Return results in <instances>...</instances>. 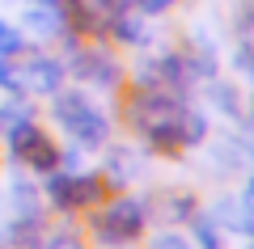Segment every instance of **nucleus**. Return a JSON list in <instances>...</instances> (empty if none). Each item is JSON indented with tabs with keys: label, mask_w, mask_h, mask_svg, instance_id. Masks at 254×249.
Wrapping results in <instances>:
<instances>
[{
	"label": "nucleus",
	"mask_w": 254,
	"mask_h": 249,
	"mask_svg": "<svg viewBox=\"0 0 254 249\" xmlns=\"http://www.w3.org/2000/svg\"><path fill=\"white\" fill-rule=\"evenodd\" d=\"M250 106H254V101H250Z\"/></svg>",
	"instance_id": "nucleus-26"
},
{
	"label": "nucleus",
	"mask_w": 254,
	"mask_h": 249,
	"mask_svg": "<svg viewBox=\"0 0 254 249\" xmlns=\"http://www.w3.org/2000/svg\"><path fill=\"white\" fill-rule=\"evenodd\" d=\"M0 89H13V63L0 59Z\"/></svg>",
	"instance_id": "nucleus-22"
},
{
	"label": "nucleus",
	"mask_w": 254,
	"mask_h": 249,
	"mask_svg": "<svg viewBox=\"0 0 254 249\" xmlns=\"http://www.w3.org/2000/svg\"><path fill=\"white\" fill-rule=\"evenodd\" d=\"M64 43H68V51H72V59L64 63V68L72 72L76 80H89V85H98V89H119V85H123V63H119L106 47L72 38V34H64Z\"/></svg>",
	"instance_id": "nucleus-6"
},
{
	"label": "nucleus",
	"mask_w": 254,
	"mask_h": 249,
	"mask_svg": "<svg viewBox=\"0 0 254 249\" xmlns=\"http://www.w3.org/2000/svg\"><path fill=\"white\" fill-rule=\"evenodd\" d=\"M51 118L76 148H106V140H110V118L102 114V106L81 89L51 93Z\"/></svg>",
	"instance_id": "nucleus-2"
},
{
	"label": "nucleus",
	"mask_w": 254,
	"mask_h": 249,
	"mask_svg": "<svg viewBox=\"0 0 254 249\" xmlns=\"http://www.w3.org/2000/svg\"><path fill=\"white\" fill-rule=\"evenodd\" d=\"M148 249H195L187 237H178V232H161V237H153V245Z\"/></svg>",
	"instance_id": "nucleus-19"
},
{
	"label": "nucleus",
	"mask_w": 254,
	"mask_h": 249,
	"mask_svg": "<svg viewBox=\"0 0 254 249\" xmlns=\"http://www.w3.org/2000/svg\"><path fill=\"white\" fill-rule=\"evenodd\" d=\"M127 123L153 152H182L208 140V118L187 106L182 93L170 89H140L127 98Z\"/></svg>",
	"instance_id": "nucleus-1"
},
{
	"label": "nucleus",
	"mask_w": 254,
	"mask_h": 249,
	"mask_svg": "<svg viewBox=\"0 0 254 249\" xmlns=\"http://www.w3.org/2000/svg\"><path fill=\"white\" fill-rule=\"evenodd\" d=\"M106 178L102 173H68V169H55L47 173V203L55 207V211H89V207H98L102 199H106Z\"/></svg>",
	"instance_id": "nucleus-4"
},
{
	"label": "nucleus",
	"mask_w": 254,
	"mask_h": 249,
	"mask_svg": "<svg viewBox=\"0 0 254 249\" xmlns=\"http://www.w3.org/2000/svg\"><path fill=\"white\" fill-rule=\"evenodd\" d=\"M242 207H246V211L254 215V178L246 182V190H242Z\"/></svg>",
	"instance_id": "nucleus-23"
},
{
	"label": "nucleus",
	"mask_w": 254,
	"mask_h": 249,
	"mask_svg": "<svg viewBox=\"0 0 254 249\" xmlns=\"http://www.w3.org/2000/svg\"><path fill=\"white\" fill-rule=\"evenodd\" d=\"M4 144H9V156L17 165H26V169H34V173H55L60 169V144L34 118H21L17 127H9L4 131Z\"/></svg>",
	"instance_id": "nucleus-5"
},
{
	"label": "nucleus",
	"mask_w": 254,
	"mask_h": 249,
	"mask_svg": "<svg viewBox=\"0 0 254 249\" xmlns=\"http://www.w3.org/2000/svg\"><path fill=\"white\" fill-rule=\"evenodd\" d=\"M190 232H195V249H220V224L208 211L190 215Z\"/></svg>",
	"instance_id": "nucleus-13"
},
{
	"label": "nucleus",
	"mask_w": 254,
	"mask_h": 249,
	"mask_svg": "<svg viewBox=\"0 0 254 249\" xmlns=\"http://www.w3.org/2000/svg\"><path fill=\"white\" fill-rule=\"evenodd\" d=\"M195 211H199V203H195L190 190H178V195H165V199H161V215H165V220H174V224L190 220Z\"/></svg>",
	"instance_id": "nucleus-12"
},
{
	"label": "nucleus",
	"mask_w": 254,
	"mask_h": 249,
	"mask_svg": "<svg viewBox=\"0 0 254 249\" xmlns=\"http://www.w3.org/2000/svg\"><path fill=\"white\" fill-rule=\"evenodd\" d=\"M136 173H140V156L131 148H110L106 152V169H102V178H106L110 190H123Z\"/></svg>",
	"instance_id": "nucleus-10"
},
{
	"label": "nucleus",
	"mask_w": 254,
	"mask_h": 249,
	"mask_svg": "<svg viewBox=\"0 0 254 249\" xmlns=\"http://www.w3.org/2000/svg\"><path fill=\"white\" fill-rule=\"evenodd\" d=\"M106 30H110V38L123 43V47H144L148 38H153L148 17L136 13V9H123V13H115V17H106Z\"/></svg>",
	"instance_id": "nucleus-8"
},
{
	"label": "nucleus",
	"mask_w": 254,
	"mask_h": 249,
	"mask_svg": "<svg viewBox=\"0 0 254 249\" xmlns=\"http://www.w3.org/2000/svg\"><path fill=\"white\" fill-rule=\"evenodd\" d=\"M178 0H136V9L144 13V17H161V13H170Z\"/></svg>",
	"instance_id": "nucleus-20"
},
{
	"label": "nucleus",
	"mask_w": 254,
	"mask_h": 249,
	"mask_svg": "<svg viewBox=\"0 0 254 249\" xmlns=\"http://www.w3.org/2000/svg\"><path fill=\"white\" fill-rule=\"evenodd\" d=\"M64 76H68V68H64L55 55H30L21 68H13V93H26V98H51V93L64 89Z\"/></svg>",
	"instance_id": "nucleus-7"
},
{
	"label": "nucleus",
	"mask_w": 254,
	"mask_h": 249,
	"mask_svg": "<svg viewBox=\"0 0 254 249\" xmlns=\"http://www.w3.org/2000/svg\"><path fill=\"white\" fill-rule=\"evenodd\" d=\"M21 51H26V30L0 17V59H13V55H21Z\"/></svg>",
	"instance_id": "nucleus-14"
},
{
	"label": "nucleus",
	"mask_w": 254,
	"mask_h": 249,
	"mask_svg": "<svg viewBox=\"0 0 254 249\" xmlns=\"http://www.w3.org/2000/svg\"><path fill=\"white\" fill-rule=\"evenodd\" d=\"M43 4H55V0H43Z\"/></svg>",
	"instance_id": "nucleus-24"
},
{
	"label": "nucleus",
	"mask_w": 254,
	"mask_h": 249,
	"mask_svg": "<svg viewBox=\"0 0 254 249\" xmlns=\"http://www.w3.org/2000/svg\"><path fill=\"white\" fill-rule=\"evenodd\" d=\"M237 34L254 43V0H242V9H237Z\"/></svg>",
	"instance_id": "nucleus-18"
},
{
	"label": "nucleus",
	"mask_w": 254,
	"mask_h": 249,
	"mask_svg": "<svg viewBox=\"0 0 254 249\" xmlns=\"http://www.w3.org/2000/svg\"><path fill=\"white\" fill-rule=\"evenodd\" d=\"M212 101H216V106L225 110L229 118H237V114H242V101H237V89H233V85H225V80H216V85H212Z\"/></svg>",
	"instance_id": "nucleus-16"
},
{
	"label": "nucleus",
	"mask_w": 254,
	"mask_h": 249,
	"mask_svg": "<svg viewBox=\"0 0 254 249\" xmlns=\"http://www.w3.org/2000/svg\"><path fill=\"white\" fill-rule=\"evenodd\" d=\"M144 224H148V207L140 203V199H131V195H119V199H110V203H98L89 228H93V237H98V245L123 249V245H131V241H140Z\"/></svg>",
	"instance_id": "nucleus-3"
},
{
	"label": "nucleus",
	"mask_w": 254,
	"mask_h": 249,
	"mask_svg": "<svg viewBox=\"0 0 254 249\" xmlns=\"http://www.w3.org/2000/svg\"><path fill=\"white\" fill-rule=\"evenodd\" d=\"M250 152H254V140H250Z\"/></svg>",
	"instance_id": "nucleus-25"
},
{
	"label": "nucleus",
	"mask_w": 254,
	"mask_h": 249,
	"mask_svg": "<svg viewBox=\"0 0 254 249\" xmlns=\"http://www.w3.org/2000/svg\"><path fill=\"white\" fill-rule=\"evenodd\" d=\"M21 30H30L34 38H64V17L55 4H30L26 13H21Z\"/></svg>",
	"instance_id": "nucleus-9"
},
{
	"label": "nucleus",
	"mask_w": 254,
	"mask_h": 249,
	"mask_svg": "<svg viewBox=\"0 0 254 249\" xmlns=\"http://www.w3.org/2000/svg\"><path fill=\"white\" fill-rule=\"evenodd\" d=\"M9 207L17 215H43V203H38V190L30 182H9Z\"/></svg>",
	"instance_id": "nucleus-11"
},
{
	"label": "nucleus",
	"mask_w": 254,
	"mask_h": 249,
	"mask_svg": "<svg viewBox=\"0 0 254 249\" xmlns=\"http://www.w3.org/2000/svg\"><path fill=\"white\" fill-rule=\"evenodd\" d=\"M93 9L102 13V17H115V13H123V9H131V4H136V0H89Z\"/></svg>",
	"instance_id": "nucleus-21"
},
{
	"label": "nucleus",
	"mask_w": 254,
	"mask_h": 249,
	"mask_svg": "<svg viewBox=\"0 0 254 249\" xmlns=\"http://www.w3.org/2000/svg\"><path fill=\"white\" fill-rule=\"evenodd\" d=\"M21 118H30V106L21 98H13V101H0V135L9 131V127H17Z\"/></svg>",
	"instance_id": "nucleus-17"
},
{
	"label": "nucleus",
	"mask_w": 254,
	"mask_h": 249,
	"mask_svg": "<svg viewBox=\"0 0 254 249\" xmlns=\"http://www.w3.org/2000/svg\"><path fill=\"white\" fill-rule=\"evenodd\" d=\"M34 249H85V241L72 228H60V232H43V241Z\"/></svg>",
	"instance_id": "nucleus-15"
}]
</instances>
